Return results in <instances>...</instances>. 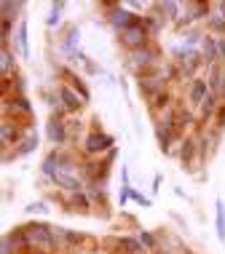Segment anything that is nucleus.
Returning a JSON list of instances; mask_svg holds the SVG:
<instances>
[{"label":"nucleus","instance_id":"obj_15","mask_svg":"<svg viewBox=\"0 0 225 254\" xmlns=\"http://www.w3.org/2000/svg\"><path fill=\"white\" fill-rule=\"evenodd\" d=\"M59 99H62V107L67 110V113H78V110L86 105V102L80 99L67 83H59Z\"/></svg>","mask_w":225,"mask_h":254},{"label":"nucleus","instance_id":"obj_14","mask_svg":"<svg viewBox=\"0 0 225 254\" xmlns=\"http://www.w3.org/2000/svg\"><path fill=\"white\" fill-rule=\"evenodd\" d=\"M107 244H113L121 254H145V246L140 244L137 236H121V238H110Z\"/></svg>","mask_w":225,"mask_h":254},{"label":"nucleus","instance_id":"obj_3","mask_svg":"<svg viewBox=\"0 0 225 254\" xmlns=\"http://www.w3.org/2000/svg\"><path fill=\"white\" fill-rule=\"evenodd\" d=\"M158 59H161V51L155 49V46H150V43L142 46V49H137V51H129V64H132L140 75L153 70V67L158 64Z\"/></svg>","mask_w":225,"mask_h":254},{"label":"nucleus","instance_id":"obj_17","mask_svg":"<svg viewBox=\"0 0 225 254\" xmlns=\"http://www.w3.org/2000/svg\"><path fill=\"white\" fill-rule=\"evenodd\" d=\"M62 78L67 80V86H70L73 91L78 94V97L83 99V102H88V99H91V91H88V88H86V83H83V80H80L75 72H70L67 67H62Z\"/></svg>","mask_w":225,"mask_h":254},{"label":"nucleus","instance_id":"obj_12","mask_svg":"<svg viewBox=\"0 0 225 254\" xmlns=\"http://www.w3.org/2000/svg\"><path fill=\"white\" fill-rule=\"evenodd\" d=\"M0 139H3V150H8L13 145H19L24 136H22V128H19L11 118H3V123H0Z\"/></svg>","mask_w":225,"mask_h":254},{"label":"nucleus","instance_id":"obj_29","mask_svg":"<svg viewBox=\"0 0 225 254\" xmlns=\"http://www.w3.org/2000/svg\"><path fill=\"white\" fill-rule=\"evenodd\" d=\"M27 211H30V214H46L49 209H46L43 201H38V203H30V206H27Z\"/></svg>","mask_w":225,"mask_h":254},{"label":"nucleus","instance_id":"obj_30","mask_svg":"<svg viewBox=\"0 0 225 254\" xmlns=\"http://www.w3.org/2000/svg\"><path fill=\"white\" fill-rule=\"evenodd\" d=\"M215 123H217V128H225V102H220V110H217V115H215Z\"/></svg>","mask_w":225,"mask_h":254},{"label":"nucleus","instance_id":"obj_1","mask_svg":"<svg viewBox=\"0 0 225 254\" xmlns=\"http://www.w3.org/2000/svg\"><path fill=\"white\" fill-rule=\"evenodd\" d=\"M24 230H27V241H30L32 254H35V252H40V254L57 252L54 228H49V225H43V222H30V225H24Z\"/></svg>","mask_w":225,"mask_h":254},{"label":"nucleus","instance_id":"obj_7","mask_svg":"<svg viewBox=\"0 0 225 254\" xmlns=\"http://www.w3.org/2000/svg\"><path fill=\"white\" fill-rule=\"evenodd\" d=\"M115 147V139L105 131H91L83 139V153L86 155H99V153H110Z\"/></svg>","mask_w":225,"mask_h":254},{"label":"nucleus","instance_id":"obj_32","mask_svg":"<svg viewBox=\"0 0 225 254\" xmlns=\"http://www.w3.org/2000/svg\"><path fill=\"white\" fill-rule=\"evenodd\" d=\"M220 64L225 67V38H220Z\"/></svg>","mask_w":225,"mask_h":254},{"label":"nucleus","instance_id":"obj_6","mask_svg":"<svg viewBox=\"0 0 225 254\" xmlns=\"http://www.w3.org/2000/svg\"><path fill=\"white\" fill-rule=\"evenodd\" d=\"M3 254H32L24 228H13L3 236Z\"/></svg>","mask_w":225,"mask_h":254},{"label":"nucleus","instance_id":"obj_8","mask_svg":"<svg viewBox=\"0 0 225 254\" xmlns=\"http://www.w3.org/2000/svg\"><path fill=\"white\" fill-rule=\"evenodd\" d=\"M32 118V105L27 97H3V118Z\"/></svg>","mask_w":225,"mask_h":254},{"label":"nucleus","instance_id":"obj_26","mask_svg":"<svg viewBox=\"0 0 225 254\" xmlns=\"http://www.w3.org/2000/svg\"><path fill=\"white\" fill-rule=\"evenodd\" d=\"M161 22H163V19L161 16H153V13H148V16H145V30H148L150 38H155L161 32Z\"/></svg>","mask_w":225,"mask_h":254},{"label":"nucleus","instance_id":"obj_19","mask_svg":"<svg viewBox=\"0 0 225 254\" xmlns=\"http://www.w3.org/2000/svg\"><path fill=\"white\" fill-rule=\"evenodd\" d=\"M207 32L215 38H225V16L220 11H212V16L207 19Z\"/></svg>","mask_w":225,"mask_h":254},{"label":"nucleus","instance_id":"obj_13","mask_svg":"<svg viewBox=\"0 0 225 254\" xmlns=\"http://www.w3.org/2000/svg\"><path fill=\"white\" fill-rule=\"evenodd\" d=\"M201 57H204V64H217V59H220V38H215V35H204V40H201Z\"/></svg>","mask_w":225,"mask_h":254},{"label":"nucleus","instance_id":"obj_22","mask_svg":"<svg viewBox=\"0 0 225 254\" xmlns=\"http://www.w3.org/2000/svg\"><path fill=\"white\" fill-rule=\"evenodd\" d=\"M215 222H217V238L225 241V203L223 201L215 203Z\"/></svg>","mask_w":225,"mask_h":254},{"label":"nucleus","instance_id":"obj_35","mask_svg":"<svg viewBox=\"0 0 225 254\" xmlns=\"http://www.w3.org/2000/svg\"><path fill=\"white\" fill-rule=\"evenodd\" d=\"M223 102H225V78H223V97H220Z\"/></svg>","mask_w":225,"mask_h":254},{"label":"nucleus","instance_id":"obj_9","mask_svg":"<svg viewBox=\"0 0 225 254\" xmlns=\"http://www.w3.org/2000/svg\"><path fill=\"white\" fill-rule=\"evenodd\" d=\"M46 134H49V142L51 145H57V150H62L65 145H67V123L59 118V115H54V118L46 123Z\"/></svg>","mask_w":225,"mask_h":254},{"label":"nucleus","instance_id":"obj_16","mask_svg":"<svg viewBox=\"0 0 225 254\" xmlns=\"http://www.w3.org/2000/svg\"><path fill=\"white\" fill-rule=\"evenodd\" d=\"M223 78H225V67H223V64H209V67H207L209 91H212L215 97H223Z\"/></svg>","mask_w":225,"mask_h":254},{"label":"nucleus","instance_id":"obj_21","mask_svg":"<svg viewBox=\"0 0 225 254\" xmlns=\"http://www.w3.org/2000/svg\"><path fill=\"white\" fill-rule=\"evenodd\" d=\"M16 49L22 57H30V43H27V19H22L16 27Z\"/></svg>","mask_w":225,"mask_h":254},{"label":"nucleus","instance_id":"obj_33","mask_svg":"<svg viewBox=\"0 0 225 254\" xmlns=\"http://www.w3.org/2000/svg\"><path fill=\"white\" fill-rule=\"evenodd\" d=\"M215 11H220L223 16H225V0H223V3H215Z\"/></svg>","mask_w":225,"mask_h":254},{"label":"nucleus","instance_id":"obj_31","mask_svg":"<svg viewBox=\"0 0 225 254\" xmlns=\"http://www.w3.org/2000/svg\"><path fill=\"white\" fill-rule=\"evenodd\" d=\"M132 198H134V201H137L140 206H150V203H153V201H150L148 195H142V193H137V190H132Z\"/></svg>","mask_w":225,"mask_h":254},{"label":"nucleus","instance_id":"obj_4","mask_svg":"<svg viewBox=\"0 0 225 254\" xmlns=\"http://www.w3.org/2000/svg\"><path fill=\"white\" fill-rule=\"evenodd\" d=\"M118 40L126 46L129 51H137V49H142V46H148V40H150V35H148V30H145V16H140L137 19V24H132L129 30H124V32H118Z\"/></svg>","mask_w":225,"mask_h":254},{"label":"nucleus","instance_id":"obj_34","mask_svg":"<svg viewBox=\"0 0 225 254\" xmlns=\"http://www.w3.org/2000/svg\"><path fill=\"white\" fill-rule=\"evenodd\" d=\"M153 254H174V252H169V249H155Z\"/></svg>","mask_w":225,"mask_h":254},{"label":"nucleus","instance_id":"obj_2","mask_svg":"<svg viewBox=\"0 0 225 254\" xmlns=\"http://www.w3.org/2000/svg\"><path fill=\"white\" fill-rule=\"evenodd\" d=\"M137 86H140V94H142V97H145V99H153L155 94L166 91V75H163V70H158V67H153V70H148V72L140 75Z\"/></svg>","mask_w":225,"mask_h":254},{"label":"nucleus","instance_id":"obj_20","mask_svg":"<svg viewBox=\"0 0 225 254\" xmlns=\"http://www.w3.org/2000/svg\"><path fill=\"white\" fill-rule=\"evenodd\" d=\"M196 150H199L196 139H193V136H185V139H182V147H180V161H182V166L190 169V163H193V158H196Z\"/></svg>","mask_w":225,"mask_h":254},{"label":"nucleus","instance_id":"obj_24","mask_svg":"<svg viewBox=\"0 0 225 254\" xmlns=\"http://www.w3.org/2000/svg\"><path fill=\"white\" fill-rule=\"evenodd\" d=\"M137 238H140V244L145 246V252H155V249H158V238H155L150 230H140Z\"/></svg>","mask_w":225,"mask_h":254},{"label":"nucleus","instance_id":"obj_27","mask_svg":"<svg viewBox=\"0 0 225 254\" xmlns=\"http://www.w3.org/2000/svg\"><path fill=\"white\" fill-rule=\"evenodd\" d=\"M11 67H13L11 46H8V43H3V78H11Z\"/></svg>","mask_w":225,"mask_h":254},{"label":"nucleus","instance_id":"obj_18","mask_svg":"<svg viewBox=\"0 0 225 254\" xmlns=\"http://www.w3.org/2000/svg\"><path fill=\"white\" fill-rule=\"evenodd\" d=\"M153 8L155 11H161V19H163V13H166V19H172V22H180V8H182V3H174V0H163V3H153Z\"/></svg>","mask_w":225,"mask_h":254},{"label":"nucleus","instance_id":"obj_28","mask_svg":"<svg viewBox=\"0 0 225 254\" xmlns=\"http://www.w3.org/2000/svg\"><path fill=\"white\" fill-rule=\"evenodd\" d=\"M62 11H65V0H57L51 5V16H49V27H57L59 19H62Z\"/></svg>","mask_w":225,"mask_h":254},{"label":"nucleus","instance_id":"obj_10","mask_svg":"<svg viewBox=\"0 0 225 254\" xmlns=\"http://www.w3.org/2000/svg\"><path fill=\"white\" fill-rule=\"evenodd\" d=\"M51 182L57 185V188L67 190V193H83V182L78 180V174H75V171H65V169H59L57 174L51 177Z\"/></svg>","mask_w":225,"mask_h":254},{"label":"nucleus","instance_id":"obj_23","mask_svg":"<svg viewBox=\"0 0 225 254\" xmlns=\"http://www.w3.org/2000/svg\"><path fill=\"white\" fill-rule=\"evenodd\" d=\"M35 147H38V134H35V131H30V134H27L22 142H19V147H16V155H30Z\"/></svg>","mask_w":225,"mask_h":254},{"label":"nucleus","instance_id":"obj_11","mask_svg":"<svg viewBox=\"0 0 225 254\" xmlns=\"http://www.w3.org/2000/svg\"><path fill=\"white\" fill-rule=\"evenodd\" d=\"M209 80L207 78H193L190 80V86H188V102L193 107H201L204 102H207V97H209Z\"/></svg>","mask_w":225,"mask_h":254},{"label":"nucleus","instance_id":"obj_5","mask_svg":"<svg viewBox=\"0 0 225 254\" xmlns=\"http://www.w3.org/2000/svg\"><path fill=\"white\" fill-rule=\"evenodd\" d=\"M105 5L110 8V13H107V19H110V24H113L118 32H124V30H129L132 24H137L140 13L129 11L124 3H105Z\"/></svg>","mask_w":225,"mask_h":254},{"label":"nucleus","instance_id":"obj_25","mask_svg":"<svg viewBox=\"0 0 225 254\" xmlns=\"http://www.w3.org/2000/svg\"><path fill=\"white\" fill-rule=\"evenodd\" d=\"M169 102H172V94H169V91H161V94H155V97L150 99V110H153V113H158L161 107L166 110Z\"/></svg>","mask_w":225,"mask_h":254}]
</instances>
